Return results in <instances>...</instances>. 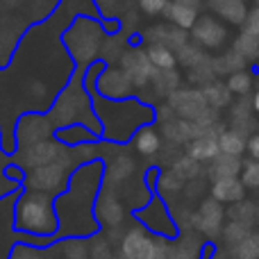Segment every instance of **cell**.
I'll return each mask as SVG.
<instances>
[{
	"instance_id": "9a60e30c",
	"label": "cell",
	"mask_w": 259,
	"mask_h": 259,
	"mask_svg": "<svg viewBox=\"0 0 259 259\" xmlns=\"http://www.w3.org/2000/svg\"><path fill=\"white\" fill-rule=\"evenodd\" d=\"M143 39H146V44H159V46H166L168 50H173V53H178L180 48H184L189 44V32L166 21V23H157V25L148 27L143 32Z\"/></svg>"
},
{
	"instance_id": "7a4b0ae2",
	"label": "cell",
	"mask_w": 259,
	"mask_h": 259,
	"mask_svg": "<svg viewBox=\"0 0 259 259\" xmlns=\"http://www.w3.org/2000/svg\"><path fill=\"white\" fill-rule=\"evenodd\" d=\"M16 228L32 237H55L59 232V216L53 196L27 189L16 200Z\"/></svg>"
},
{
	"instance_id": "7402d4cb",
	"label": "cell",
	"mask_w": 259,
	"mask_h": 259,
	"mask_svg": "<svg viewBox=\"0 0 259 259\" xmlns=\"http://www.w3.org/2000/svg\"><path fill=\"white\" fill-rule=\"evenodd\" d=\"M200 234L184 232L178 241L168 243V259H200Z\"/></svg>"
},
{
	"instance_id": "60d3db41",
	"label": "cell",
	"mask_w": 259,
	"mask_h": 259,
	"mask_svg": "<svg viewBox=\"0 0 259 259\" xmlns=\"http://www.w3.org/2000/svg\"><path fill=\"white\" fill-rule=\"evenodd\" d=\"M241 182L246 189H259V161L246 159L241 168Z\"/></svg>"
},
{
	"instance_id": "5bb4252c",
	"label": "cell",
	"mask_w": 259,
	"mask_h": 259,
	"mask_svg": "<svg viewBox=\"0 0 259 259\" xmlns=\"http://www.w3.org/2000/svg\"><path fill=\"white\" fill-rule=\"evenodd\" d=\"M137 216L148 228L150 234H157V237H175V221L170 216V211L166 209L164 202H159V200L148 202L146 209H141Z\"/></svg>"
},
{
	"instance_id": "b9f144b4",
	"label": "cell",
	"mask_w": 259,
	"mask_h": 259,
	"mask_svg": "<svg viewBox=\"0 0 259 259\" xmlns=\"http://www.w3.org/2000/svg\"><path fill=\"white\" fill-rule=\"evenodd\" d=\"M64 259H89V248L82 239L73 237L64 243Z\"/></svg>"
},
{
	"instance_id": "4316f807",
	"label": "cell",
	"mask_w": 259,
	"mask_h": 259,
	"mask_svg": "<svg viewBox=\"0 0 259 259\" xmlns=\"http://www.w3.org/2000/svg\"><path fill=\"white\" fill-rule=\"evenodd\" d=\"M211 64H214L216 75H232V73L246 71V66H248L246 59L239 53H234V50H228V53L221 55V57H214Z\"/></svg>"
},
{
	"instance_id": "4dcf8cb0",
	"label": "cell",
	"mask_w": 259,
	"mask_h": 259,
	"mask_svg": "<svg viewBox=\"0 0 259 259\" xmlns=\"http://www.w3.org/2000/svg\"><path fill=\"white\" fill-rule=\"evenodd\" d=\"M170 168H173L175 173L184 180V182H191V180H196L198 175H200L202 164H200V161H196L193 157H189L187 152H182V155L175 157V161L170 164Z\"/></svg>"
},
{
	"instance_id": "d4e9b609",
	"label": "cell",
	"mask_w": 259,
	"mask_h": 259,
	"mask_svg": "<svg viewBox=\"0 0 259 259\" xmlns=\"http://www.w3.org/2000/svg\"><path fill=\"white\" fill-rule=\"evenodd\" d=\"M202 94H205L207 105L214 109H225L232 105V91L221 80H214V82H209V84H205L202 87Z\"/></svg>"
},
{
	"instance_id": "484cf974",
	"label": "cell",
	"mask_w": 259,
	"mask_h": 259,
	"mask_svg": "<svg viewBox=\"0 0 259 259\" xmlns=\"http://www.w3.org/2000/svg\"><path fill=\"white\" fill-rule=\"evenodd\" d=\"M219 148L221 152H228V155H234V157H241L243 152H246L248 148V139L243 137L241 132H237V130L228 127V130H221L219 134Z\"/></svg>"
},
{
	"instance_id": "f907efd6",
	"label": "cell",
	"mask_w": 259,
	"mask_h": 259,
	"mask_svg": "<svg viewBox=\"0 0 259 259\" xmlns=\"http://www.w3.org/2000/svg\"><path fill=\"white\" fill-rule=\"evenodd\" d=\"M16 184H21V182H16V180H7V178L0 175V198H3L12 187H16Z\"/></svg>"
},
{
	"instance_id": "c3c4849f",
	"label": "cell",
	"mask_w": 259,
	"mask_h": 259,
	"mask_svg": "<svg viewBox=\"0 0 259 259\" xmlns=\"http://www.w3.org/2000/svg\"><path fill=\"white\" fill-rule=\"evenodd\" d=\"M246 152L250 155V159L259 161V134H252V137L248 139V148H246Z\"/></svg>"
},
{
	"instance_id": "ac0fdd59",
	"label": "cell",
	"mask_w": 259,
	"mask_h": 259,
	"mask_svg": "<svg viewBox=\"0 0 259 259\" xmlns=\"http://www.w3.org/2000/svg\"><path fill=\"white\" fill-rule=\"evenodd\" d=\"M134 159L130 155H125V152H118L116 157H114L112 161L107 164V168H105V187H121L125 180H130V175L134 173Z\"/></svg>"
},
{
	"instance_id": "836d02e7",
	"label": "cell",
	"mask_w": 259,
	"mask_h": 259,
	"mask_svg": "<svg viewBox=\"0 0 259 259\" xmlns=\"http://www.w3.org/2000/svg\"><path fill=\"white\" fill-rule=\"evenodd\" d=\"M125 50H127V46L121 36H105L103 46H100V57H103V62H107L112 66V64L121 62Z\"/></svg>"
},
{
	"instance_id": "9c48e42d",
	"label": "cell",
	"mask_w": 259,
	"mask_h": 259,
	"mask_svg": "<svg viewBox=\"0 0 259 259\" xmlns=\"http://www.w3.org/2000/svg\"><path fill=\"white\" fill-rule=\"evenodd\" d=\"M118 66H121V71L127 75V80L132 82L134 89H146L157 71L150 64V59H148L146 48H127L125 53H123Z\"/></svg>"
},
{
	"instance_id": "681fc988",
	"label": "cell",
	"mask_w": 259,
	"mask_h": 259,
	"mask_svg": "<svg viewBox=\"0 0 259 259\" xmlns=\"http://www.w3.org/2000/svg\"><path fill=\"white\" fill-rule=\"evenodd\" d=\"M121 5V0H98V7L103 9L105 16H112V12Z\"/></svg>"
},
{
	"instance_id": "5b68a950",
	"label": "cell",
	"mask_w": 259,
	"mask_h": 259,
	"mask_svg": "<svg viewBox=\"0 0 259 259\" xmlns=\"http://www.w3.org/2000/svg\"><path fill=\"white\" fill-rule=\"evenodd\" d=\"M168 239L150 234L137 225L123 234L118 243V252L125 259H168Z\"/></svg>"
},
{
	"instance_id": "83f0119b",
	"label": "cell",
	"mask_w": 259,
	"mask_h": 259,
	"mask_svg": "<svg viewBox=\"0 0 259 259\" xmlns=\"http://www.w3.org/2000/svg\"><path fill=\"white\" fill-rule=\"evenodd\" d=\"M257 209L259 207L255 205L252 200H239V202H232L230 205V209L225 211V216H228L230 221H239V223H243V225H255L257 223Z\"/></svg>"
},
{
	"instance_id": "6da1fadb",
	"label": "cell",
	"mask_w": 259,
	"mask_h": 259,
	"mask_svg": "<svg viewBox=\"0 0 259 259\" xmlns=\"http://www.w3.org/2000/svg\"><path fill=\"white\" fill-rule=\"evenodd\" d=\"M89 91L84 87L82 75H75V80L57 96V100L53 103L48 112V118L53 123V127H68V125H80L84 123V127H89L94 134H100V121L94 112V100L89 98Z\"/></svg>"
},
{
	"instance_id": "f5cc1de1",
	"label": "cell",
	"mask_w": 259,
	"mask_h": 259,
	"mask_svg": "<svg viewBox=\"0 0 259 259\" xmlns=\"http://www.w3.org/2000/svg\"><path fill=\"white\" fill-rule=\"evenodd\" d=\"M252 109L259 114V89H257V94H252Z\"/></svg>"
},
{
	"instance_id": "8992f818",
	"label": "cell",
	"mask_w": 259,
	"mask_h": 259,
	"mask_svg": "<svg viewBox=\"0 0 259 259\" xmlns=\"http://www.w3.org/2000/svg\"><path fill=\"white\" fill-rule=\"evenodd\" d=\"M166 103L170 105L175 116L184 118V121H198L209 109L202 89H196V87H180L178 91H173L166 98Z\"/></svg>"
},
{
	"instance_id": "1f68e13d",
	"label": "cell",
	"mask_w": 259,
	"mask_h": 259,
	"mask_svg": "<svg viewBox=\"0 0 259 259\" xmlns=\"http://www.w3.org/2000/svg\"><path fill=\"white\" fill-rule=\"evenodd\" d=\"M234 53H239L248 64L257 62L259 59V36H252V34H239L234 39V46H232Z\"/></svg>"
},
{
	"instance_id": "f1b7e54d",
	"label": "cell",
	"mask_w": 259,
	"mask_h": 259,
	"mask_svg": "<svg viewBox=\"0 0 259 259\" xmlns=\"http://www.w3.org/2000/svg\"><path fill=\"white\" fill-rule=\"evenodd\" d=\"M146 53H148L150 64L157 68V71H166V68H175V66H178V57H175V53H173V50H168L166 46L148 44Z\"/></svg>"
},
{
	"instance_id": "ab89813d",
	"label": "cell",
	"mask_w": 259,
	"mask_h": 259,
	"mask_svg": "<svg viewBox=\"0 0 259 259\" xmlns=\"http://www.w3.org/2000/svg\"><path fill=\"white\" fill-rule=\"evenodd\" d=\"M89 259H114L112 243L105 237H96L94 234V239L89 243Z\"/></svg>"
},
{
	"instance_id": "7bdbcfd3",
	"label": "cell",
	"mask_w": 259,
	"mask_h": 259,
	"mask_svg": "<svg viewBox=\"0 0 259 259\" xmlns=\"http://www.w3.org/2000/svg\"><path fill=\"white\" fill-rule=\"evenodd\" d=\"M241 32L243 34L259 36V7L248 9L246 18H243V23H241Z\"/></svg>"
},
{
	"instance_id": "f35d334b",
	"label": "cell",
	"mask_w": 259,
	"mask_h": 259,
	"mask_svg": "<svg viewBox=\"0 0 259 259\" xmlns=\"http://www.w3.org/2000/svg\"><path fill=\"white\" fill-rule=\"evenodd\" d=\"M184 180L180 178L178 173H175L173 168L168 170H161L159 173V180H157V187H159V191L164 193V196H170V193H180L184 189Z\"/></svg>"
},
{
	"instance_id": "11a10c76",
	"label": "cell",
	"mask_w": 259,
	"mask_h": 259,
	"mask_svg": "<svg viewBox=\"0 0 259 259\" xmlns=\"http://www.w3.org/2000/svg\"><path fill=\"white\" fill-rule=\"evenodd\" d=\"M257 225H259V209H257Z\"/></svg>"
},
{
	"instance_id": "603a6c76",
	"label": "cell",
	"mask_w": 259,
	"mask_h": 259,
	"mask_svg": "<svg viewBox=\"0 0 259 259\" xmlns=\"http://www.w3.org/2000/svg\"><path fill=\"white\" fill-rule=\"evenodd\" d=\"M134 148H137L139 155L143 157H157L161 150V137L155 127L150 125H143L137 130L134 134Z\"/></svg>"
},
{
	"instance_id": "7dc6e473",
	"label": "cell",
	"mask_w": 259,
	"mask_h": 259,
	"mask_svg": "<svg viewBox=\"0 0 259 259\" xmlns=\"http://www.w3.org/2000/svg\"><path fill=\"white\" fill-rule=\"evenodd\" d=\"M123 234H125V230H123V225H118V228H109L105 230V239H107L112 246H118L123 239Z\"/></svg>"
},
{
	"instance_id": "e0dca14e",
	"label": "cell",
	"mask_w": 259,
	"mask_h": 259,
	"mask_svg": "<svg viewBox=\"0 0 259 259\" xmlns=\"http://www.w3.org/2000/svg\"><path fill=\"white\" fill-rule=\"evenodd\" d=\"M184 152H187L189 157H193L196 161H200V164H209V161L221 152L219 134L207 132V134H202V137L193 139V141H189L187 146H184Z\"/></svg>"
},
{
	"instance_id": "ba28073f",
	"label": "cell",
	"mask_w": 259,
	"mask_h": 259,
	"mask_svg": "<svg viewBox=\"0 0 259 259\" xmlns=\"http://www.w3.org/2000/svg\"><path fill=\"white\" fill-rule=\"evenodd\" d=\"M134 87L132 82L127 80V75L121 71V66H103L100 68V75L96 80V94L98 98L105 100H127L132 96Z\"/></svg>"
},
{
	"instance_id": "8fae6325",
	"label": "cell",
	"mask_w": 259,
	"mask_h": 259,
	"mask_svg": "<svg viewBox=\"0 0 259 259\" xmlns=\"http://www.w3.org/2000/svg\"><path fill=\"white\" fill-rule=\"evenodd\" d=\"M191 39L196 46L207 50H216L228 39V27L214 16H198L196 25L191 27Z\"/></svg>"
},
{
	"instance_id": "d6a6232c",
	"label": "cell",
	"mask_w": 259,
	"mask_h": 259,
	"mask_svg": "<svg viewBox=\"0 0 259 259\" xmlns=\"http://www.w3.org/2000/svg\"><path fill=\"white\" fill-rule=\"evenodd\" d=\"M230 257L232 259H259V232L252 230L243 241L230 248Z\"/></svg>"
},
{
	"instance_id": "9f6ffc18",
	"label": "cell",
	"mask_w": 259,
	"mask_h": 259,
	"mask_svg": "<svg viewBox=\"0 0 259 259\" xmlns=\"http://www.w3.org/2000/svg\"><path fill=\"white\" fill-rule=\"evenodd\" d=\"M255 7H259V0H255Z\"/></svg>"
},
{
	"instance_id": "d590c367",
	"label": "cell",
	"mask_w": 259,
	"mask_h": 259,
	"mask_svg": "<svg viewBox=\"0 0 259 259\" xmlns=\"http://www.w3.org/2000/svg\"><path fill=\"white\" fill-rule=\"evenodd\" d=\"M175 57H178V64H180V66L193 68V66H198L200 62H205L207 55H205V50H202L200 46H196V44H191V41H189L184 48H180L178 53H175Z\"/></svg>"
},
{
	"instance_id": "bcb514c9",
	"label": "cell",
	"mask_w": 259,
	"mask_h": 259,
	"mask_svg": "<svg viewBox=\"0 0 259 259\" xmlns=\"http://www.w3.org/2000/svg\"><path fill=\"white\" fill-rule=\"evenodd\" d=\"M155 118H157V123H159V125H164V123L173 121V118H178V116H175V112L170 109V105L166 103V105H161V107L155 112Z\"/></svg>"
},
{
	"instance_id": "74e56055",
	"label": "cell",
	"mask_w": 259,
	"mask_h": 259,
	"mask_svg": "<svg viewBox=\"0 0 259 259\" xmlns=\"http://www.w3.org/2000/svg\"><path fill=\"white\" fill-rule=\"evenodd\" d=\"M228 89L232 91V96H248L252 91V73L250 71H239L228 75Z\"/></svg>"
},
{
	"instance_id": "e575fe53",
	"label": "cell",
	"mask_w": 259,
	"mask_h": 259,
	"mask_svg": "<svg viewBox=\"0 0 259 259\" xmlns=\"http://www.w3.org/2000/svg\"><path fill=\"white\" fill-rule=\"evenodd\" d=\"M189 82L191 84H196V87H205V84H209V82H214V80H219V75H216V71H214V64H211V57H207L205 62H200L198 66H193V68H189Z\"/></svg>"
},
{
	"instance_id": "d6986e66",
	"label": "cell",
	"mask_w": 259,
	"mask_h": 259,
	"mask_svg": "<svg viewBox=\"0 0 259 259\" xmlns=\"http://www.w3.org/2000/svg\"><path fill=\"white\" fill-rule=\"evenodd\" d=\"M161 16H164L168 23H173V25H178V27H182V30L189 32L198 21V9L189 7V5H182V3H175V0H168L164 12H161Z\"/></svg>"
},
{
	"instance_id": "f546056e",
	"label": "cell",
	"mask_w": 259,
	"mask_h": 259,
	"mask_svg": "<svg viewBox=\"0 0 259 259\" xmlns=\"http://www.w3.org/2000/svg\"><path fill=\"white\" fill-rule=\"evenodd\" d=\"M55 134H57V141L66 143V146H71V148L91 141V139L96 137V134L84 125H68V127H62V130H55Z\"/></svg>"
},
{
	"instance_id": "30bf717a",
	"label": "cell",
	"mask_w": 259,
	"mask_h": 259,
	"mask_svg": "<svg viewBox=\"0 0 259 259\" xmlns=\"http://www.w3.org/2000/svg\"><path fill=\"white\" fill-rule=\"evenodd\" d=\"M94 216L105 230L123 225V221H125V209H123L121 200H118V196L114 193L112 187H105L103 184V189H100L98 198H96V202H94Z\"/></svg>"
},
{
	"instance_id": "db71d44e",
	"label": "cell",
	"mask_w": 259,
	"mask_h": 259,
	"mask_svg": "<svg viewBox=\"0 0 259 259\" xmlns=\"http://www.w3.org/2000/svg\"><path fill=\"white\" fill-rule=\"evenodd\" d=\"M216 259H232V257H230V252H228V255H223V252H219V255H216Z\"/></svg>"
},
{
	"instance_id": "f6af8a7d",
	"label": "cell",
	"mask_w": 259,
	"mask_h": 259,
	"mask_svg": "<svg viewBox=\"0 0 259 259\" xmlns=\"http://www.w3.org/2000/svg\"><path fill=\"white\" fill-rule=\"evenodd\" d=\"M9 259H41V252L32 246H16Z\"/></svg>"
},
{
	"instance_id": "52a82bcc",
	"label": "cell",
	"mask_w": 259,
	"mask_h": 259,
	"mask_svg": "<svg viewBox=\"0 0 259 259\" xmlns=\"http://www.w3.org/2000/svg\"><path fill=\"white\" fill-rule=\"evenodd\" d=\"M223 219H225V209L219 200L207 198L198 205V209L191 216V228L196 230V234L207 239H216L223 232Z\"/></svg>"
},
{
	"instance_id": "2e32d148",
	"label": "cell",
	"mask_w": 259,
	"mask_h": 259,
	"mask_svg": "<svg viewBox=\"0 0 259 259\" xmlns=\"http://www.w3.org/2000/svg\"><path fill=\"white\" fill-rule=\"evenodd\" d=\"M211 198L219 200L221 205H232L246 198V187H243L241 178H219L211 182Z\"/></svg>"
},
{
	"instance_id": "8d00e7d4",
	"label": "cell",
	"mask_w": 259,
	"mask_h": 259,
	"mask_svg": "<svg viewBox=\"0 0 259 259\" xmlns=\"http://www.w3.org/2000/svg\"><path fill=\"white\" fill-rule=\"evenodd\" d=\"M250 232H252L250 225H243V223H239V221H228V223L223 225L221 237H223L225 246L232 248V246H237L239 241H243V239H246Z\"/></svg>"
},
{
	"instance_id": "816d5d0a",
	"label": "cell",
	"mask_w": 259,
	"mask_h": 259,
	"mask_svg": "<svg viewBox=\"0 0 259 259\" xmlns=\"http://www.w3.org/2000/svg\"><path fill=\"white\" fill-rule=\"evenodd\" d=\"M175 3H182V5H189V7H200V3L202 0H175Z\"/></svg>"
},
{
	"instance_id": "3957f363",
	"label": "cell",
	"mask_w": 259,
	"mask_h": 259,
	"mask_svg": "<svg viewBox=\"0 0 259 259\" xmlns=\"http://www.w3.org/2000/svg\"><path fill=\"white\" fill-rule=\"evenodd\" d=\"M75 157H73L71 146L64 143V148L59 150L57 159L53 164H46L39 166V168H32L27 170L25 175V187L30 191H41V193H48V196H62L64 191L68 189V180L73 175V168H75Z\"/></svg>"
},
{
	"instance_id": "4fadbf2b",
	"label": "cell",
	"mask_w": 259,
	"mask_h": 259,
	"mask_svg": "<svg viewBox=\"0 0 259 259\" xmlns=\"http://www.w3.org/2000/svg\"><path fill=\"white\" fill-rule=\"evenodd\" d=\"M62 148H64V143L57 141V139H46V141L32 143V146H27V148H21V152H18V164L25 170L53 164Z\"/></svg>"
},
{
	"instance_id": "ee69618b",
	"label": "cell",
	"mask_w": 259,
	"mask_h": 259,
	"mask_svg": "<svg viewBox=\"0 0 259 259\" xmlns=\"http://www.w3.org/2000/svg\"><path fill=\"white\" fill-rule=\"evenodd\" d=\"M166 3L168 0H137L139 9H141L143 14H148V16H157V14L164 12Z\"/></svg>"
},
{
	"instance_id": "ffe728a7",
	"label": "cell",
	"mask_w": 259,
	"mask_h": 259,
	"mask_svg": "<svg viewBox=\"0 0 259 259\" xmlns=\"http://www.w3.org/2000/svg\"><path fill=\"white\" fill-rule=\"evenodd\" d=\"M209 175L211 180H219V178H239L243 168V159L241 157H234L228 155V152H219L214 159L209 161Z\"/></svg>"
},
{
	"instance_id": "cb8c5ba5",
	"label": "cell",
	"mask_w": 259,
	"mask_h": 259,
	"mask_svg": "<svg viewBox=\"0 0 259 259\" xmlns=\"http://www.w3.org/2000/svg\"><path fill=\"white\" fill-rule=\"evenodd\" d=\"M150 87L155 91V96L159 98H168L173 91H178L182 87V75L175 68H166V71H155L150 80Z\"/></svg>"
},
{
	"instance_id": "7c38bea8",
	"label": "cell",
	"mask_w": 259,
	"mask_h": 259,
	"mask_svg": "<svg viewBox=\"0 0 259 259\" xmlns=\"http://www.w3.org/2000/svg\"><path fill=\"white\" fill-rule=\"evenodd\" d=\"M53 134H55V127L50 123V118L39 116V114H25L16 125V141L21 148L46 141V139H53Z\"/></svg>"
},
{
	"instance_id": "277c9868",
	"label": "cell",
	"mask_w": 259,
	"mask_h": 259,
	"mask_svg": "<svg viewBox=\"0 0 259 259\" xmlns=\"http://www.w3.org/2000/svg\"><path fill=\"white\" fill-rule=\"evenodd\" d=\"M103 41H105V32L100 27V23H96L94 18H75V23L64 34V44H66L68 53H71L73 62L77 66L96 62L100 57Z\"/></svg>"
},
{
	"instance_id": "44dd1931",
	"label": "cell",
	"mask_w": 259,
	"mask_h": 259,
	"mask_svg": "<svg viewBox=\"0 0 259 259\" xmlns=\"http://www.w3.org/2000/svg\"><path fill=\"white\" fill-rule=\"evenodd\" d=\"M207 5H209L223 21L232 23V25H241L248 14L246 0H207Z\"/></svg>"
}]
</instances>
